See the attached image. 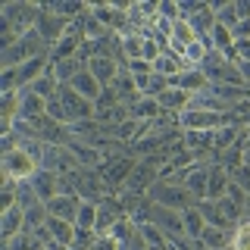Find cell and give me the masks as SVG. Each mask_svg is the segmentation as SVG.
Masks as SVG:
<instances>
[{
    "instance_id": "obj_1",
    "label": "cell",
    "mask_w": 250,
    "mask_h": 250,
    "mask_svg": "<svg viewBox=\"0 0 250 250\" xmlns=\"http://www.w3.org/2000/svg\"><path fill=\"white\" fill-rule=\"evenodd\" d=\"M41 53H50V50H47L44 38L31 28V31H25V35H22L19 41L10 47V50H0V66H3V69H19L22 62L41 57Z\"/></svg>"
},
{
    "instance_id": "obj_2",
    "label": "cell",
    "mask_w": 250,
    "mask_h": 250,
    "mask_svg": "<svg viewBox=\"0 0 250 250\" xmlns=\"http://www.w3.org/2000/svg\"><path fill=\"white\" fill-rule=\"evenodd\" d=\"M44 6L38 3H19V0H6V3H0V19L10 22V25L19 31V35H25L38 25V19H41Z\"/></svg>"
},
{
    "instance_id": "obj_3",
    "label": "cell",
    "mask_w": 250,
    "mask_h": 250,
    "mask_svg": "<svg viewBox=\"0 0 250 250\" xmlns=\"http://www.w3.org/2000/svg\"><path fill=\"white\" fill-rule=\"evenodd\" d=\"M147 222L156 225L169 241H185L188 231H185V219L178 209H169V207H160V203L150 200V213H147Z\"/></svg>"
},
{
    "instance_id": "obj_4",
    "label": "cell",
    "mask_w": 250,
    "mask_h": 250,
    "mask_svg": "<svg viewBox=\"0 0 250 250\" xmlns=\"http://www.w3.org/2000/svg\"><path fill=\"white\" fill-rule=\"evenodd\" d=\"M147 197H150L153 203H160V207H169V209H188V207H194V197L185 191L182 185H172V182H153L150 185V191H147Z\"/></svg>"
},
{
    "instance_id": "obj_5",
    "label": "cell",
    "mask_w": 250,
    "mask_h": 250,
    "mask_svg": "<svg viewBox=\"0 0 250 250\" xmlns=\"http://www.w3.org/2000/svg\"><path fill=\"white\" fill-rule=\"evenodd\" d=\"M138 166V156H109V160H104V166H100V175H104V182L109 191H116V188H125L131 178V172H135Z\"/></svg>"
},
{
    "instance_id": "obj_6",
    "label": "cell",
    "mask_w": 250,
    "mask_h": 250,
    "mask_svg": "<svg viewBox=\"0 0 250 250\" xmlns=\"http://www.w3.org/2000/svg\"><path fill=\"white\" fill-rule=\"evenodd\" d=\"M0 166H3V178H10V182H16V185H19V182H28V178L41 169L25 150H22V147L0 156Z\"/></svg>"
},
{
    "instance_id": "obj_7",
    "label": "cell",
    "mask_w": 250,
    "mask_h": 250,
    "mask_svg": "<svg viewBox=\"0 0 250 250\" xmlns=\"http://www.w3.org/2000/svg\"><path fill=\"white\" fill-rule=\"evenodd\" d=\"M57 94H60L62 104H66V113H69V119H72V122H88V119L97 116V106H94L88 97H82L72 84H60Z\"/></svg>"
},
{
    "instance_id": "obj_8",
    "label": "cell",
    "mask_w": 250,
    "mask_h": 250,
    "mask_svg": "<svg viewBox=\"0 0 250 250\" xmlns=\"http://www.w3.org/2000/svg\"><path fill=\"white\" fill-rule=\"evenodd\" d=\"M178 125H182V131H216L229 125V119L222 113H209V109H185L178 116Z\"/></svg>"
},
{
    "instance_id": "obj_9",
    "label": "cell",
    "mask_w": 250,
    "mask_h": 250,
    "mask_svg": "<svg viewBox=\"0 0 250 250\" xmlns=\"http://www.w3.org/2000/svg\"><path fill=\"white\" fill-rule=\"evenodd\" d=\"M119 219H125V207H122V200L119 197H113V194H106L104 200L97 203V234H109L116 229V222Z\"/></svg>"
},
{
    "instance_id": "obj_10",
    "label": "cell",
    "mask_w": 250,
    "mask_h": 250,
    "mask_svg": "<svg viewBox=\"0 0 250 250\" xmlns=\"http://www.w3.org/2000/svg\"><path fill=\"white\" fill-rule=\"evenodd\" d=\"M66 28H69V19H62V16H57L53 10H47V6H44L41 19H38V25H35V31L44 38V44H50V47L66 35Z\"/></svg>"
},
{
    "instance_id": "obj_11",
    "label": "cell",
    "mask_w": 250,
    "mask_h": 250,
    "mask_svg": "<svg viewBox=\"0 0 250 250\" xmlns=\"http://www.w3.org/2000/svg\"><path fill=\"white\" fill-rule=\"evenodd\" d=\"M44 207L53 219H66V222L75 225V216H78V209H82V197H78V194H60V197L47 200Z\"/></svg>"
},
{
    "instance_id": "obj_12",
    "label": "cell",
    "mask_w": 250,
    "mask_h": 250,
    "mask_svg": "<svg viewBox=\"0 0 250 250\" xmlns=\"http://www.w3.org/2000/svg\"><path fill=\"white\" fill-rule=\"evenodd\" d=\"M122 62H116V60H109V57H91L88 60V72L100 82V88H109V84L119 78V72H122Z\"/></svg>"
},
{
    "instance_id": "obj_13",
    "label": "cell",
    "mask_w": 250,
    "mask_h": 250,
    "mask_svg": "<svg viewBox=\"0 0 250 250\" xmlns=\"http://www.w3.org/2000/svg\"><path fill=\"white\" fill-rule=\"evenodd\" d=\"M28 182H31V188L38 191V197H41L44 203L62 194V188H60V175H53V172H47V169H38L35 175L28 178Z\"/></svg>"
},
{
    "instance_id": "obj_14",
    "label": "cell",
    "mask_w": 250,
    "mask_h": 250,
    "mask_svg": "<svg viewBox=\"0 0 250 250\" xmlns=\"http://www.w3.org/2000/svg\"><path fill=\"white\" fill-rule=\"evenodd\" d=\"M47 116V100L38 97L35 91H19V119L22 122H31V119H41Z\"/></svg>"
},
{
    "instance_id": "obj_15",
    "label": "cell",
    "mask_w": 250,
    "mask_h": 250,
    "mask_svg": "<svg viewBox=\"0 0 250 250\" xmlns=\"http://www.w3.org/2000/svg\"><path fill=\"white\" fill-rule=\"evenodd\" d=\"M25 231V209L16 203L13 209H6L3 216H0V234H3V241H13L16 234Z\"/></svg>"
},
{
    "instance_id": "obj_16",
    "label": "cell",
    "mask_w": 250,
    "mask_h": 250,
    "mask_svg": "<svg viewBox=\"0 0 250 250\" xmlns=\"http://www.w3.org/2000/svg\"><path fill=\"white\" fill-rule=\"evenodd\" d=\"M50 66H53V75H57L60 84H72V78L78 72H84L88 62H84L82 57H69V60H60V62H50Z\"/></svg>"
},
{
    "instance_id": "obj_17",
    "label": "cell",
    "mask_w": 250,
    "mask_h": 250,
    "mask_svg": "<svg viewBox=\"0 0 250 250\" xmlns=\"http://www.w3.org/2000/svg\"><path fill=\"white\" fill-rule=\"evenodd\" d=\"M47 231H50V238L53 241H60V244H66V247H72L75 244V234H78V229L72 222H66V219H47Z\"/></svg>"
},
{
    "instance_id": "obj_18",
    "label": "cell",
    "mask_w": 250,
    "mask_h": 250,
    "mask_svg": "<svg viewBox=\"0 0 250 250\" xmlns=\"http://www.w3.org/2000/svg\"><path fill=\"white\" fill-rule=\"evenodd\" d=\"M72 88H75L78 94H82V97H88L91 104H97L100 91H104V88H100V82H97V78H94V75L88 72V69H84V72H78V75L72 78Z\"/></svg>"
},
{
    "instance_id": "obj_19",
    "label": "cell",
    "mask_w": 250,
    "mask_h": 250,
    "mask_svg": "<svg viewBox=\"0 0 250 250\" xmlns=\"http://www.w3.org/2000/svg\"><path fill=\"white\" fill-rule=\"evenodd\" d=\"M197 244H200L203 250H225V244H231V234L225 231V229H216V225H207Z\"/></svg>"
},
{
    "instance_id": "obj_20",
    "label": "cell",
    "mask_w": 250,
    "mask_h": 250,
    "mask_svg": "<svg viewBox=\"0 0 250 250\" xmlns=\"http://www.w3.org/2000/svg\"><path fill=\"white\" fill-rule=\"evenodd\" d=\"M225 188H229V172H225L219 163H213L209 169V188H207V200H222Z\"/></svg>"
},
{
    "instance_id": "obj_21",
    "label": "cell",
    "mask_w": 250,
    "mask_h": 250,
    "mask_svg": "<svg viewBox=\"0 0 250 250\" xmlns=\"http://www.w3.org/2000/svg\"><path fill=\"white\" fill-rule=\"evenodd\" d=\"M182 219H185V231H188V241H200L203 229H207V219L200 216L197 203H194V207H188V209H182Z\"/></svg>"
},
{
    "instance_id": "obj_22",
    "label": "cell",
    "mask_w": 250,
    "mask_h": 250,
    "mask_svg": "<svg viewBox=\"0 0 250 250\" xmlns=\"http://www.w3.org/2000/svg\"><path fill=\"white\" fill-rule=\"evenodd\" d=\"M144 44H147V35H135V31L122 35V53H125V62H131V60H144Z\"/></svg>"
},
{
    "instance_id": "obj_23",
    "label": "cell",
    "mask_w": 250,
    "mask_h": 250,
    "mask_svg": "<svg viewBox=\"0 0 250 250\" xmlns=\"http://www.w3.org/2000/svg\"><path fill=\"white\" fill-rule=\"evenodd\" d=\"M75 229L78 231H94L97 229V203H84L82 200V209H78V216H75Z\"/></svg>"
},
{
    "instance_id": "obj_24",
    "label": "cell",
    "mask_w": 250,
    "mask_h": 250,
    "mask_svg": "<svg viewBox=\"0 0 250 250\" xmlns=\"http://www.w3.org/2000/svg\"><path fill=\"white\" fill-rule=\"evenodd\" d=\"M213 6V13H216V25H225V28H234L241 22V16H238V6L234 3H209Z\"/></svg>"
},
{
    "instance_id": "obj_25",
    "label": "cell",
    "mask_w": 250,
    "mask_h": 250,
    "mask_svg": "<svg viewBox=\"0 0 250 250\" xmlns=\"http://www.w3.org/2000/svg\"><path fill=\"white\" fill-rule=\"evenodd\" d=\"M47 116L60 125H72V119H69V113H66V104L60 100V94H53V97L47 100Z\"/></svg>"
},
{
    "instance_id": "obj_26",
    "label": "cell",
    "mask_w": 250,
    "mask_h": 250,
    "mask_svg": "<svg viewBox=\"0 0 250 250\" xmlns=\"http://www.w3.org/2000/svg\"><path fill=\"white\" fill-rule=\"evenodd\" d=\"M229 250H250V222H241L238 229L231 231V244Z\"/></svg>"
},
{
    "instance_id": "obj_27",
    "label": "cell",
    "mask_w": 250,
    "mask_h": 250,
    "mask_svg": "<svg viewBox=\"0 0 250 250\" xmlns=\"http://www.w3.org/2000/svg\"><path fill=\"white\" fill-rule=\"evenodd\" d=\"M229 178H231V182H234V185H238L241 191H244L247 197H250V166H247V163H241V166L234 169V172H229Z\"/></svg>"
},
{
    "instance_id": "obj_28",
    "label": "cell",
    "mask_w": 250,
    "mask_h": 250,
    "mask_svg": "<svg viewBox=\"0 0 250 250\" xmlns=\"http://www.w3.org/2000/svg\"><path fill=\"white\" fill-rule=\"evenodd\" d=\"M91 250H122V244L113 238V234H97V241H94Z\"/></svg>"
},
{
    "instance_id": "obj_29",
    "label": "cell",
    "mask_w": 250,
    "mask_h": 250,
    "mask_svg": "<svg viewBox=\"0 0 250 250\" xmlns=\"http://www.w3.org/2000/svg\"><path fill=\"white\" fill-rule=\"evenodd\" d=\"M231 35H234V41H250V19H241L231 28Z\"/></svg>"
},
{
    "instance_id": "obj_30",
    "label": "cell",
    "mask_w": 250,
    "mask_h": 250,
    "mask_svg": "<svg viewBox=\"0 0 250 250\" xmlns=\"http://www.w3.org/2000/svg\"><path fill=\"white\" fill-rule=\"evenodd\" d=\"M234 57L250 62V41H234ZM238 60H234V62H238Z\"/></svg>"
},
{
    "instance_id": "obj_31",
    "label": "cell",
    "mask_w": 250,
    "mask_h": 250,
    "mask_svg": "<svg viewBox=\"0 0 250 250\" xmlns=\"http://www.w3.org/2000/svg\"><path fill=\"white\" fill-rule=\"evenodd\" d=\"M234 6H238V16H241V19H250V3H234Z\"/></svg>"
}]
</instances>
